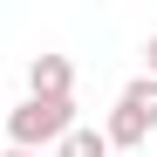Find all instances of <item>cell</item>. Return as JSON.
<instances>
[{"label":"cell","mask_w":157,"mask_h":157,"mask_svg":"<svg viewBox=\"0 0 157 157\" xmlns=\"http://www.w3.org/2000/svg\"><path fill=\"white\" fill-rule=\"evenodd\" d=\"M55 157H109V144H102V130H89V123H75L68 137L55 144Z\"/></svg>","instance_id":"4"},{"label":"cell","mask_w":157,"mask_h":157,"mask_svg":"<svg viewBox=\"0 0 157 157\" xmlns=\"http://www.w3.org/2000/svg\"><path fill=\"white\" fill-rule=\"evenodd\" d=\"M28 102H75V68H68V55H34V62H28Z\"/></svg>","instance_id":"2"},{"label":"cell","mask_w":157,"mask_h":157,"mask_svg":"<svg viewBox=\"0 0 157 157\" xmlns=\"http://www.w3.org/2000/svg\"><path fill=\"white\" fill-rule=\"evenodd\" d=\"M144 75H150V82H157V34L144 41Z\"/></svg>","instance_id":"5"},{"label":"cell","mask_w":157,"mask_h":157,"mask_svg":"<svg viewBox=\"0 0 157 157\" xmlns=\"http://www.w3.org/2000/svg\"><path fill=\"white\" fill-rule=\"evenodd\" d=\"M75 130V102H21V109H7V144L41 157L48 144H62Z\"/></svg>","instance_id":"1"},{"label":"cell","mask_w":157,"mask_h":157,"mask_svg":"<svg viewBox=\"0 0 157 157\" xmlns=\"http://www.w3.org/2000/svg\"><path fill=\"white\" fill-rule=\"evenodd\" d=\"M0 157H28V150H0Z\"/></svg>","instance_id":"6"},{"label":"cell","mask_w":157,"mask_h":157,"mask_svg":"<svg viewBox=\"0 0 157 157\" xmlns=\"http://www.w3.org/2000/svg\"><path fill=\"white\" fill-rule=\"evenodd\" d=\"M116 109H123V116H137L144 130H157V82H150V75H137V82L116 96Z\"/></svg>","instance_id":"3"}]
</instances>
